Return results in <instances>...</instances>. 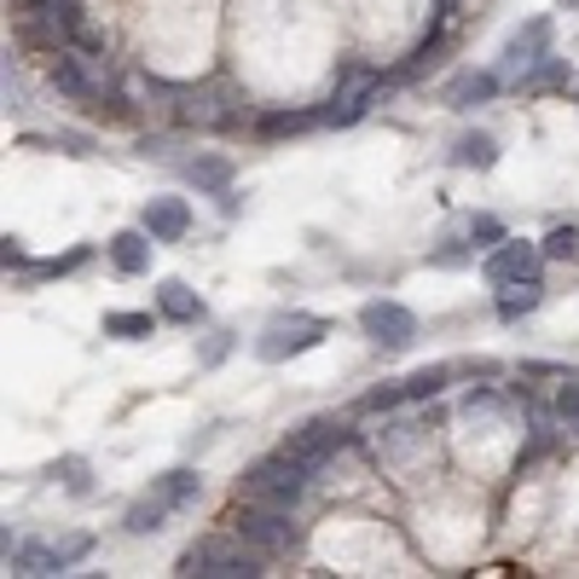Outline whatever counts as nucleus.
Masks as SVG:
<instances>
[{
  "label": "nucleus",
  "mask_w": 579,
  "mask_h": 579,
  "mask_svg": "<svg viewBox=\"0 0 579 579\" xmlns=\"http://www.w3.org/2000/svg\"><path fill=\"white\" fill-rule=\"evenodd\" d=\"M261 556L250 540H220V533H209V540H197V545H185L180 556V574H192V579H256L261 574Z\"/></svg>",
  "instance_id": "nucleus-1"
},
{
  "label": "nucleus",
  "mask_w": 579,
  "mask_h": 579,
  "mask_svg": "<svg viewBox=\"0 0 579 579\" xmlns=\"http://www.w3.org/2000/svg\"><path fill=\"white\" fill-rule=\"evenodd\" d=\"M302 492H307V469L290 458V452H279V458H256L250 469H243V481H238V499H243V504L296 510Z\"/></svg>",
  "instance_id": "nucleus-2"
},
{
  "label": "nucleus",
  "mask_w": 579,
  "mask_h": 579,
  "mask_svg": "<svg viewBox=\"0 0 579 579\" xmlns=\"http://www.w3.org/2000/svg\"><path fill=\"white\" fill-rule=\"evenodd\" d=\"M203 492V481L192 469H174V475H162V481L151 487V492H139V499L128 504V515H122V527L128 533H157L162 522H169L174 510H185Z\"/></svg>",
  "instance_id": "nucleus-3"
},
{
  "label": "nucleus",
  "mask_w": 579,
  "mask_h": 579,
  "mask_svg": "<svg viewBox=\"0 0 579 579\" xmlns=\"http://www.w3.org/2000/svg\"><path fill=\"white\" fill-rule=\"evenodd\" d=\"M342 446H348V423H337V418H307L302 429L284 434V452H290V458H296L307 475L325 469Z\"/></svg>",
  "instance_id": "nucleus-4"
},
{
  "label": "nucleus",
  "mask_w": 579,
  "mask_h": 579,
  "mask_svg": "<svg viewBox=\"0 0 579 579\" xmlns=\"http://www.w3.org/2000/svg\"><path fill=\"white\" fill-rule=\"evenodd\" d=\"M325 319L314 314H290V319H273L266 325V337H261V360H290V354H307V348H319L325 342Z\"/></svg>",
  "instance_id": "nucleus-5"
},
{
  "label": "nucleus",
  "mask_w": 579,
  "mask_h": 579,
  "mask_svg": "<svg viewBox=\"0 0 579 579\" xmlns=\"http://www.w3.org/2000/svg\"><path fill=\"white\" fill-rule=\"evenodd\" d=\"M238 533H243L256 550H266V556L296 545V522H290V510H279V504H243Z\"/></svg>",
  "instance_id": "nucleus-6"
},
{
  "label": "nucleus",
  "mask_w": 579,
  "mask_h": 579,
  "mask_svg": "<svg viewBox=\"0 0 579 579\" xmlns=\"http://www.w3.org/2000/svg\"><path fill=\"white\" fill-rule=\"evenodd\" d=\"M360 330L377 348H406L411 337H418V319H411V307H400V302H365L360 307Z\"/></svg>",
  "instance_id": "nucleus-7"
},
{
  "label": "nucleus",
  "mask_w": 579,
  "mask_h": 579,
  "mask_svg": "<svg viewBox=\"0 0 579 579\" xmlns=\"http://www.w3.org/2000/svg\"><path fill=\"white\" fill-rule=\"evenodd\" d=\"M88 550H93V533H65V540H47V545L18 550V574H58V568L81 563Z\"/></svg>",
  "instance_id": "nucleus-8"
},
{
  "label": "nucleus",
  "mask_w": 579,
  "mask_h": 579,
  "mask_svg": "<svg viewBox=\"0 0 579 579\" xmlns=\"http://www.w3.org/2000/svg\"><path fill=\"white\" fill-rule=\"evenodd\" d=\"M540 261L545 250H533V243H499V250L487 256V284H522V279H540Z\"/></svg>",
  "instance_id": "nucleus-9"
},
{
  "label": "nucleus",
  "mask_w": 579,
  "mask_h": 579,
  "mask_svg": "<svg viewBox=\"0 0 579 579\" xmlns=\"http://www.w3.org/2000/svg\"><path fill=\"white\" fill-rule=\"evenodd\" d=\"M377 88H383V76H371V70H348L342 93H337V105H330V122H337V128L360 122V116H365V105L377 99Z\"/></svg>",
  "instance_id": "nucleus-10"
},
{
  "label": "nucleus",
  "mask_w": 579,
  "mask_h": 579,
  "mask_svg": "<svg viewBox=\"0 0 579 579\" xmlns=\"http://www.w3.org/2000/svg\"><path fill=\"white\" fill-rule=\"evenodd\" d=\"M145 232L157 243H174L192 232V209H185V197H151L145 203Z\"/></svg>",
  "instance_id": "nucleus-11"
},
{
  "label": "nucleus",
  "mask_w": 579,
  "mask_h": 579,
  "mask_svg": "<svg viewBox=\"0 0 579 579\" xmlns=\"http://www.w3.org/2000/svg\"><path fill=\"white\" fill-rule=\"evenodd\" d=\"M111 261H116V273H145L151 266V232H116L111 238Z\"/></svg>",
  "instance_id": "nucleus-12"
},
{
  "label": "nucleus",
  "mask_w": 579,
  "mask_h": 579,
  "mask_svg": "<svg viewBox=\"0 0 579 579\" xmlns=\"http://www.w3.org/2000/svg\"><path fill=\"white\" fill-rule=\"evenodd\" d=\"M53 88H58V93H70V99H99V81L81 70V58H70V53H58V58H53Z\"/></svg>",
  "instance_id": "nucleus-13"
},
{
  "label": "nucleus",
  "mask_w": 579,
  "mask_h": 579,
  "mask_svg": "<svg viewBox=\"0 0 579 579\" xmlns=\"http://www.w3.org/2000/svg\"><path fill=\"white\" fill-rule=\"evenodd\" d=\"M492 88H499V81H492L487 70H458L446 81V105H481V99H492Z\"/></svg>",
  "instance_id": "nucleus-14"
},
{
  "label": "nucleus",
  "mask_w": 579,
  "mask_h": 579,
  "mask_svg": "<svg viewBox=\"0 0 579 579\" xmlns=\"http://www.w3.org/2000/svg\"><path fill=\"white\" fill-rule=\"evenodd\" d=\"M540 296H545V284H540V279L504 284V296H499V314H504V319H522V314H533V307H540Z\"/></svg>",
  "instance_id": "nucleus-15"
},
{
  "label": "nucleus",
  "mask_w": 579,
  "mask_h": 579,
  "mask_svg": "<svg viewBox=\"0 0 579 579\" xmlns=\"http://www.w3.org/2000/svg\"><path fill=\"white\" fill-rule=\"evenodd\" d=\"M162 314H169L174 325H197L203 302H197V296H192V290H185L180 279H169V284H162Z\"/></svg>",
  "instance_id": "nucleus-16"
},
{
  "label": "nucleus",
  "mask_w": 579,
  "mask_h": 579,
  "mask_svg": "<svg viewBox=\"0 0 579 579\" xmlns=\"http://www.w3.org/2000/svg\"><path fill=\"white\" fill-rule=\"evenodd\" d=\"M452 162H464V169H492V162H499V145H492L487 134H464Z\"/></svg>",
  "instance_id": "nucleus-17"
},
{
  "label": "nucleus",
  "mask_w": 579,
  "mask_h": 579,
  "mask_svg": "<svg viewBox=\"0 0 579 579\" xmlns=\"http://www.w3.org/2000/svg\"><path fill=\"white\" fill-rule=\"evenodd\" d=\"M105 337H122V342L151 337V314H105Z\"/></svg>",
  "instance_id": "nucleus-18"
},
{
  "label": "nucleus",
  "mask_w": 579,
  "mask_h": 579,
  "mask_svg": "<svg viewBox=\"0 0 579 579\" xmlns=\"http://www.w3.org/2000/svg\"><path fill=\"white\" fill-rule=\"evenodd\" d=\"M446 377H452V371H446V365H429V371H418V377H406V400H423V395H441V388H446Z\"/></svg>",
  "instance_id": "nucleus-19"
},
{
  "label": "nucleus",
  "mask_w": 579,
  "mask_h": 579,
  "mask_svg": "<svg viewBox=\"0 0 579 579\" xmlns=\"http://www.w3.org/2000/svg\"><path fill=\"white\" fill-rule=\"evenodd\" d=\"M540 250H545V261H568V256L579 250V232H574V226H556V232L540 243Z\"/></svg>",
  "instance_id": "nucleus-20"
},
{
  "label": "nucleus",
  "mask_w": 579,
  "mask_h": 579,
  "mask_svg": "<svg viewBox=\"0 0 579 579\" xmlns=\"http://www.w3.org/2000/svg\"><path fill=\"white\" fill-rule=\"evenodd\" d=\"M533 47H545V18H540V24H527V35H515L510 41V65H527V53Z\"/></svg>",
  "instance_id": "nucleus-21"
},
{
  "label": "nucleus",
  "mask_w": 579,
  "mask_h": 579,
  "mask_svg": "<svg viewBox=\"0 0 579 579\" xmlns=\"http://www.w3.org/2000/svg\"><path fill=\"white\" fill-rule=\"evenodd\" d=\"M192 174H197V185H226V180H232V162L203 157V162H192Z\"/></svg>",
  "instance_id": "nucleus-22"
},
{
  "label": "nucleus",
  "mask_w": 579,
  "mask_h": 579,
  "mask_svg": "<svg viewBox=\"0 0 579 579\" xmlns=\"http://www.w3.org/2000/svg\"><path fill=\"white\" fill-rule=\"evenodd\" d=\"M302 128H314V116H302V111H290V116H261V134H302Z\"/></svg>",
  "instance_id": "nucleus-23"
},
{
  "label": "nucleus",
  "mask_w": 579,
  "mask_h": 579,
  "mask_svg": "<svg viewBox=\"0 0 579 579\" xmlns=\"http://www.w3.org/2000/svg\"><path fill=\"white\" fill-rule=\"evenodd\" d=\"M556 418H563V423L579 434V383H568L563 395H556Z\"/></svg>",
  "instance_id": "nucleus-24"
},
{
  "label": "nucleus",
  "mask_w": 579,
  "mask_h": 579,
  "mask_svg": "<svg viewBox=\"0 0 579 579\" xmlns=\"http://www.w3.org/2000/svg\"><path fill=\"white\" fill-rule=\"evenodd\" d=\"M556 76H563V65H556V58L545 53V65H540V70L527 76V88H545V81H556Z\"/></svg>",
  "instance_id": "nucleus-25"
},
{
  "label": "nucleus",
  "mask_w": 579,
  "mask_h": 579,
  "mask_svg": "<svg viewBox=\"0 0 579 579\" xmlns=\"http://www.w3.org/2000/svg\"><path fill=\"white\" fill-rule=\"evenodd\" d=\"M469 232H475V238H487V243H499V238H504V226H499V220H492V215H481V220H475V226H469Z\"/></svg>",
  "instance_id": "nucleus-26"
}]
</instances>
